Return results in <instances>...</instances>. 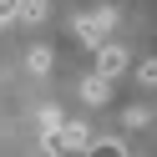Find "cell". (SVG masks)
I'll return each mask as SVG.
<instances>
[{
	"label": "cell",
	"mask_w": 157,
	"mask_h": 157,
	"mask_svg": "<svg viewBox=\"0 0 157 157\" xmlns=\"http://www.w3.org/2000/svg\"><path fill=\"white\" fill-rule=\"evenodd\" d=\"M91 71H96V76H106V81H122V76L132 71V56H127V46H122V41H106V46H96V56H91Z\"/></svg>",
	"instance_id": "1"
},
{
	"label": "cell",
	"mask_w": 157,
	"mask_h": 157,
	"mask_svg": "<svg viewBox=\"0 0 157 157\" xmlns=\"http://www.w3.org/2000/svg\"><path fill=\"white\" fill-rule=\"evenodd\" d=\"M76 36H81L86 46H106V36H112V25H117V10L112 5H101V10H91V15H76Z\"/></svg>",
	"instance_id": "2"
},
{
	"label": "cell",
	"mask_w": 157,
	"mask_h": 157,
	"mask_svg": "<svg viewBox=\"0 0 157 157\" xmlns=\"http://www.w3.org/2000/svg\"><path fill=\"white\" fill-rule=\"evenodd\" d=\"M76 91H81V101H86V106H106V101H112V91H117V81H106V76H96V71H86Z\"/></svg>",
	"instance_id": "3"
},
{
	"label": "cell",
	"mask_w": 157,
	"mask_h": 157,
	"mask_svg": "<svg viewBox=\"0 0 157 157\" xmlns=\"http://www.w3.org/2000/svg\"><path fill=\"white\" fill-rule=\"evenodd\" d=\"M51 15V0H21L15 5V25H41Z\"/></svg>",
	"instance_id": "4"
},
{
	"label": "cell",
	"mask_w": 157,
	"mask_h": 157,
	"mask_svg": "<svg viewBox=\"0 0 157 157\" xmlns=\"http://www.w3.org/2000/svg\"><path fill=\"white\" fill-rule=\"evenodd\" d=\"M122 122L127 127H152L157 122V106L152 101H132V106H122Z\"/></svg>",
	"instance_id": "5"
},
{
	"label": "cell",
	"mask_w": 157,
	"mask_h": 157,
	"mask_svg": "<svg viewBox=\"0 0 157 157\" xmlns=\"http://www.w3.org/2000/svg\"><path fill=\"white\" fill-rule=\"evenodd\" d=\"M25 66H31L36 76H46L56 66V51H51V46H31V51H25Z\"/></svg>",
	"instance_id": "6"
},
{
	"label": "cell",
	"mask_w": 157,
	"mask_h": 157,
	"mask_svg": "<svg viewBox=\"0 0 157 157\" xmlns=\"http://www.w3.org/2000/svg\"><path fill=\"white\" fill-rule=\"evenodd\" d=\"M132 71H137V81H142V86H157V56H142Z\"/></svg>",
	"instance_id": "7"
},
{
	"label": "cell",
	"mask_w": 157,
	"mask_h": 157,
	"mask_svg": "<svg viewBox=\"0 0 157 157\" xmlns=\"http://www.w3.org/2000/svg\"><path fill=\"white\" fill-rule=\"evenodd\" d=\"M61 122H66V117L56 112V106H46V112H41V127H46V132H56V127H61Z\"/></svg>",
	"instance_id": "8"
}]
</instances>
